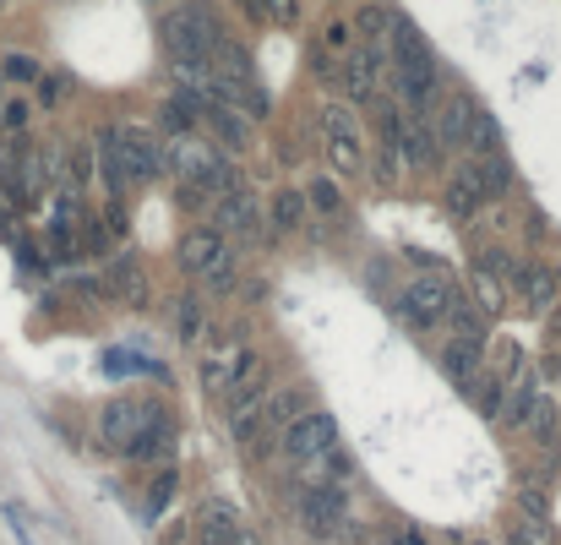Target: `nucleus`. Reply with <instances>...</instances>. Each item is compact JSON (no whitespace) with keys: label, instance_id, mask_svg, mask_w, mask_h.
<instances>
[{"label":"nucleus","instance_id":"obj_1","mask_svg":"<svg viewBox=\"0 0 561 545\" xmlns=\"http://www.w3.org/2000/svg\"><path fill=\"white\" fill-rule=\"evenodd\" d=\"M387 39H392V55H398V94L414 104V115H425V110H431V94H436V55H431L425 34H420L409 17H398V12H392Z\"/></svg>","mask_w":561,"mask_h":545},{"label":"nucleus","instance_id":"obj_2","mask_svg":"<svg viewBox=\"0 0 561 545\" xmlns=\"http://www.w3.org/2000/svg\"><path fill=\"white\" fill-rule=\"evenodd\" d=\"M159 34H164V50H170V61H213V50H219V17L202 7V0H191V7H175L164 23H159Z\"/></svg>","mask_w":561,"mask_h":545},{"label":"nucleus","instance_id":"obj_3","mask_svg":"<svg viewBox=\"0 0 561 545\" xmlns=\"http://www.w3.org/2000/svg\"><path fill=\"white\" fill-rule=\"evenodd\" d=\"M180 268L197 273L213 295L235 289V251L224 246V230H191L180 240Z\"/></svg>","mask_w":561,"mask_h":545},{"label":"nucleus","instance_id":"obj_4","mask_svg":"<svg viewBox=\"0 0 561 545\" xmlns=\"http://www.w3.org/2000/svg\"><path fill=\"white\" fill-rule=\"evenodd\" d=\"M316 126H322L333 175H338V181H354V175L365 170V143H360V121H354V110H349V104H327V110L316 115Z\"/></svg>","mask_w":561,"mask_h":545},{"label":"nucleus","instance_id":"obj_5","mask_svg":"<svg viewBox=\"0 0 561 545\" xmlns=\"http://www.w3.org/2000/svg\"><path fill=\"white\" fill-rule=\"evenodd\" d=\"M452 295H458V289L431 268L425 278H414V284H403V289H398V317H403V322H414V327H436V322L447 317Z\"/></svg>","mask_w":561,"mask_h":545},{"label":"nucleus","instance_id":"obj_6","mask_svg":"<svg viewBox=\"0 0 561 545\" xmlns=\"http://www.w3.org/2000/svg\"><path fill=\"white\" fill-rule=\"evenodd\" d=\"M344 485H306L300 491V523H306V534H349V523H344Z\"/></svg>","mask_w":561,"mask_h":545},{"label":"nucleus","instance_id":"obj_7","mask_svg":"<svg viewBox=\"0 0 561 545\" xmlns=\"http://www.w3.org/2000/svg\"><path fill=\"white\" fill-rule=\"evenodd\" d=\"M327 447H338V420H333V414L306 409V414H295V420L284 425V453H289V463H300V458H311V453H327Z\"/></svg>","mask_w":561,"mask_h":545},{"label":"nucleus","instance_id":"obj_8","mask_svg":"<svg viewBox=\"0 0 561 545\" xmlns=\"http://www.w3.org/2000/svg\"><path fill=\"white\" fill-rule=\"evenodd\" d=\"M153 409L142 404V398H110L104 404V414H99V436L110 442V447H121L126 453V442L142 431V420H148Z\"/></svg>","mask_w":561,"mask_h":545},{"label":"nucleus","instance_id":"obj_9","mask_svg":"<svg viewBox=\"0 0 561 545\" xmlns=\"http://www.w3.org/2000/svg\"><path fill=\"white\" fill-rule=\"evenodd\" d=\"M463 175L479 186V197H485V202H496V197L512 186V164H507V153H501V148L469 153V159H463Z\"/></svg>","mask_w":561,"mask_h":545},{"label":"nucleus","instance_id":"obj_10","mask_svg":"<svg viewBox=\"0 0 561 545\" xmlns=\"http://www.w3.org/2000/svg\"><path fill=\"white\" fill-rule=\"evenodd\" d=\"M115 137H121V159H126L132 181H153V175L164 170V153H159V143H148L137 126H115Z\"/></svg>","mask_w":561,"mask_h":545},{"label":"nucleus","instance_id":"obj_11","mask_svg":"<svg viewBox=\"0 0 561 545\" xmlns=\"http://www.w3.org/2000/svg\"><path fill=\"white\" fill-rule=\"evenodd\" d=\"M170 447H175V425H170V414H148L142 420V431L126 442V453L137 458V463H153V458H170Z\"/></svg>","mask_w":561,"mask_h":545},{"label":"nucleus","instance_id":"obj_12","mask_svg":"<svg viewBox=\"0 0 561 545\" xmlns=\"http://www.w3.org/2000/svg\"><path fill=\"white\" fill-rule=\"evenodd\" d=\"M436 159H441V137H436V126H431L425 115H409V126H403V164H414V170H436Z\"/></svg>","mask_w":561,"mask_h":545},{"label":"nucleus","instance_id":"obj_13","mask_svg":"<svg viewBox=\"0 0 561 545\" xmlns=\"http://www.w3.org/2000/svg\"><path fill=\"white\" fill-rule=\"evenodd\" d=\"M257 224H262L257 197H251L246 186H229V191L219 197V230H240V235H251Z\"/></svg>","mask_w":561,"mask_h":545},{"label":"nucleus","instance_id":"obj_14","mask_svg":"<svg viewBox=\"0 0 561 545\" xmlns=\"http://www.w3.org/2000/svg\"><path fill=\"white\" fill-rule=\"evenodd\" d=\"M469 121H474V99H469V94L447 99L441 115H436V137H441V148H469Z\"/></svg>","mask_w":561,"mask_h":545},{"label":"nucleus","instance_id":"obj_15","mask_svg":"<svg viewBox=\"0 0 561 545\" xmlns=\"http://www.w3.org/2000/svg\"><path fill=\"white\" fill-rule=\"evenodd\" d=\"M534 393H539V387H534V371H523V366H518V371L507 376V393H501L496 420L518 431V425H523V414H528V404H534Z\"/></svg>","mask_w":561,"mask_h":545},{"label":"nucleus","instance_id":"obj_16","mask_svg":"<svg viewBox=\"0 0 561 545\" xmlns=\"http://www.w3.org/2000/svg\"><path fill=\"white\" fill-rule=\"evenodd\" d=\"M197 534L202 540H246V523L229 501H202L197 507Z\"/></svg>","mask_w":561,"mask_h":545},{"label":"nucleus","instance_id":"obj_17","mask_svg":"<svg viewBox=\"0 0 561 545\" xmlns=\"http://www.w3.org/2000/svg\"><path fill=\"white\" fill-rule=\"evenodd\" d=\"M485 317H490V311H485L479 300H469L463 289H458V295H452V306H447L452 333H458V338H469V344H479V349H485Z\"/></svg>","mask_w":561,"mask_h":545},{"label":"nucleus","instance_id":"obj_18","mask_svg":"<svg viewBox=\"0 0 561 545\" xmlns=\"http://www.w3.org/2000/svg\"><path fill=\"white\" fill-rule=\"evenodd\" d=\"M376 83H382V45H371L365 55L349 61V99H376Z\"/></svg>","mask_w":561,"mask_h":545},{"label":"nucleus","instance_id":"obj_19","mask_svg":"<svg viewBox=\"0 0 561 545\" xmlns=\"http://www.w3.org/2000/svg\"><path fill=\"white\" fill-rule=\"evenodd\" d=\"M235 360H240V338H229V344H219V349L202 355V382H208V393H224V387L235 382Z\"/></svg>","mask_w":561,"mask_h":545},{"label":"nucleus","instance_id":"obj_20","mask_svg":"<svg viewBox=\"0 0 561 545\" xmlns=\"http://www.w3.org/2000/svg\"><path fill=\"white\" fill-rule=\"evenodd\" d=\"M441 366H447V376L469 393L474 387V376H479V344H469V338H452L447 349H441Z\"/></svg>","mask_w":561,"mask_h":545},{"label":"nucleus","instance_id":"obj_21","mask_svg":"<svg viewBox=\"0 0 561 545\" xmlns=\"http://www.w3.org/2000/svg\"><path fill=\"white\" fill-rule=\"evenodd\" d=\"M110 289H115V295H126L132 306H148V278H142L137 257H126V251H121V257L110 262Z\"/></svg>","mask_w":561,"mask_h":545},{"label":"nucleus","instance_id":"obj_22","mask_svg":"<svg viewBox=\"0 0 561 545\" xmlns=\"http://www.w3.org/2000/svg\"><path fill=\"white\" fill-rule=\"evenodd\" d=\"M479 202H485V197H479V186H474V181L458 170V181H452V186H447V197H441L447 219H452V224H469V219L479 213Z\"/></svg>","mask_w":561,"mask_h":545},{"label":"nucleus","instance_id":"obj_23","mask_svg":"<svg viewBox=\"0 0 561 545\" xmlns=\"http://www.w3.org/2000/svg\"><path fill=\"white\" fill-rule=\"evenodd\" d=\"M518 431H528L539 447H556V398H550V393H534V404H528V414H523Z\"/></svg>","mask_w":561,"mask_h":545},{"label":"nucleus","instance_id":"obj_24","mask_svg":"<svg viewBox=\"0 0 561 545\" xmlns=\"http://www.w3.org/2000/svg\"><path fill=\"white\" fill-rule=\"evenodd\" d=\"M267 219H273V230H300L306 224V191H295V186H284L273 202H267Z\"/></svg>","mask_w":561,"mask_h":545},{"label":"nucleus","instance_id":"obj_25","mask_svg":"<svg viewBox=\"0 0 561 545\" xmlns=\"http://www.w3.org/2000/svg\"><path fill=\"white\" fill-rule=\"evenodd\" d=\"M208 121H213V132H219L229 148H235V143L246 148V137H251V126H246V110H235V104H224V99H219V104L208 110Z\"/></svg>","mask_w":561,"mask_h":545},{"label":"nucleus","instance_id":"obj_26","mask_svg":"<svg viewBox=\"0 0 561 545\" xmlns=\"http://www.w3.org/2000/svg\"><path fill=\"white\" fill-rule=\"evenodd\" d=\"M202 327H208V311H202L197 289H186V295H180V311H175V333H180V344H191V349H197Z\"/></svg>","mask_w":561,"mask_h":545},{"label":"nucleus","instance_id":"obj_27","mask_svg":"<svg viewBox=\"0 0 561 545\" xmlns=\"http://www.w3.org/2000/svg\"><path fill=\"white\" fill-rule=\"evenodd\" d=\"M306 208H316V213H344V191H338V181H327V175H316L311 186H306Z\"/></svg>","mask_w":561,"mask_h":545},{"label":"nucleus","instance_id":"obj_28","mask_svg":"<svg viewBox=\"0 0 561 545\" xmlns=\"http://www.w3.org/2000/svg\"><path fill=\"white\" fill-rule=\"evenodd\" d=\"M306 409H311V404H306V393H300V387L273 393V398H267V425H278V431H284V425H289L295 414H306Z\"/></svg>","mask_w":561,"mask_h":545},{"label":"nucleus","instance_id":"obj_29","mask_svg":"<svg viewBox=\"0 0 561 545\" xmlns=\"http://www.w3.org/2000/svg\"><path fill=\"white\" fill-rule=\"evenodd\" d=\"M518 284H523V295H528V306H534V311H545V306L556 300V278H550V273H539V268H523V273H518Z\"/></svg>","mask_w":561,"mask_h":545},{"label":"nucleus","instance_id":"obj_30","mask_svg":"<svg viewBox=\"0 0 561 545\" xmlns=\"http://www.w3.org/2000/svg\"><path fill=\"white\" fill-rule=\"evenodd\" d=\"M469 148H474V153H485V148H501V137H496V121H490V110H479V104H474V121H469Z\"/></svg>","mask_w":561,"mask_h":545},{"label":"nucleus","instance_id":"obj_31","mask_svg":"<svg viewBox=\"0 0 561 545\" xmlns=\"http://www.w3.org/2000/svg\"><path fill=\"white\" fill-rule=\"evenodd\" d=\"M501 289H507V284H501L496 273H485V268L474 262V300H479L485 311H501Z\"/></svg>","mask_w":561,"mask_h":545},{"label":"nucleus","instance_id":"obj_32","mask_svg":"<svg viewBox=\"0 0 561 545\" xmlns=\"http://www.w3.org/2000/svg\"><path fill=\"white\" fill-rule=\"evenodd\" d=\"M0 77H7V83H39L45 72H39L34 55H7V61H0Z\"/></svg>","mask_w":561,"mask_h":545},{"label":"nucleus","instance_id":"obj_33","mask_svg":"<svg viewBox=\"0 0 561 545\" xmlns=\"http://www.w3.org/2000/svg\"><path fill=\"white\" fill-rule=\"evenodd\" d=\"M474 262H479V268H485V273H496V278H501V284H512V278H518V273H523V268H518V262H512V257H507V251H479V257H474Z\"/></svg>","mask_w":561,"mask_h":545},{"label":"nucleus","instance_id":"obj_34","mask_svg":"<svg viewBox=\"0 0 561 545\" xmlns=\"http://www.w3.org/2000/svg\"><path fill=\"white\" fill-rule=\"evenodd\" d=\"M360 28H365L371 39H382V34L392 28V12H387V7H365V12H360Z\"/></svg>","mask_w":561,"mask_h":545},{"label":"nucleus","instance_id":"obj_35","mask_svg":"<svg viewBox=\"0 0 561 545\" xmlns=\"http://www.w3.org/2000/svg\"><path fill=\"white\" fill-rule=\"evenodd\" d=\"M88 175H94V148H88V143H77V148H72V181L83 186Z\"/></svg>","mask_w":561,"mask_h":545},{"label":"nucleus","instance_id":"obj_36","mask_svg":"<svg viewBox=\"0 0 561 545\" xmlns=\"http://www.w3.org/2000/svg\"><path fill=\"white\" fill-rule=\"evenodd\" d=\"M28 121H34V115H28V104H23V99H12L7 110H0V126H7V132H23Z\"/></svg>","mask_w":561,"mask_h":545},{"label":"nucleus","instance_id":"obj_37","mask_svg":"<svg viewBox=\"0 0 561 545\" xmlns=\"http://www.w3.org/2000/svg\"><path fill=\"white\" fill-rule=\"evenodd\" d=\"M262 7H267L273 23H295L300 17V0H262Z\"/></svg>","mask_w":561,"mask_h":545},{"label":"nucleus","instance_id":"obj_38","mask_svg":"<svg viewBox=\"0 0 561 545\" xmlns=\"http://www.w3.org/2000/svg\"><path fill=\"white\" fill-rule=\"evenodd\" d=\"M240 7H246V12H262V0H240Z\"/></svg>","mask_w":561,"mask_h":545}]
</instances>
